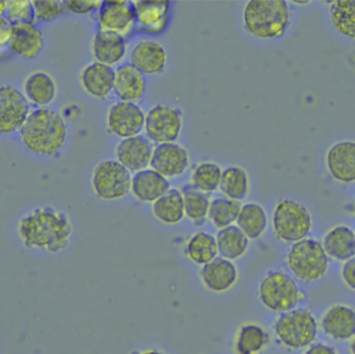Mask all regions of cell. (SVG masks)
Wrapping results in <instances>:
<instances>
[{
	"label": "cell",
	"instance_id": "cell-1",
	"mask_svg": "<svg viewBox=\"0 0 355 354\" xmlns=\"http://www.w3.org/2000/svg\"><path fill=\"white\" fill-rule=\"evenodd\" d=\"M17 230L22 244L28 249L58 254L69 246L73 226L67 214L45 206L22 217Z\"/></svg>",
	"mask_w": 355,
	"mask_h": 354
},
{
	"label": "cell",
	"instance_id": "cell-2",
	"mask_svg": "<svg viewBox=\"0 0 355 354\" xmlns=\"http://www.w3.org/2000/svg\"><path fill=\"white\" fill-rule=\"evenodd\" d=\"M67 127L63 118L53 110L40 108L31 112L20 130L22 143L40 155H55L63 147Z\"/></svg>",
	"mask_w": 355,
	"mask_h": 354
},
{
	"label": "cell",
	"instance_id": "cell-3",
	"mask_svg": "<svg viewBox=\"0 0 355 354\" xmlns=\"http://www.w3.org/2000/svg\"><path fill=\"white\" fill-rule=\"evenodd\" d=\"M290 22L288 3L284 0H251L245 6L247 31L261 39L284 35Z\"/></svg>",
	"mask_w": 355,
	"mask_h": 354
},
{
	"label": "cell",
	"instance_id": "cell-4",
	"mask_svg": "<svg viewBox=\"0 0 355 354\" xmlns=\"http://www.w3.org/2000/svg\"><path fill=\"white\" fill-rule=\"evenodd\" d=\"M274 332L284 347L292 350L302 349L315 341L318 333L317 321L309 310H290L276 320Z\"/></svg>",
	"mask_w": 355,
	"mask_h": 354
},
{
	"label": "cell",
	"instance_id": "cell-5",
	"mask_svg": "<svg viewBox=\"0 0 355 354\" xmlns=\"http://www.w3.org/2000/svg\"><path fill=\"white\" fill-rule=\"evenodd\" d=\"M288 266L293 274L302 281H315L325 275L328 255L323 245L315 239L297 242L288 253Z\"/></svg>",
	"mask_w": 355,
	"mask_h": 354
},
{
	"label": "cell",
	"instance_id": "cell-6",
	"mask_svg": "<svg viewBox=\"0 0 355 354\" xmlns=\"http://www.w3.org/2000/svg\"><path fill=\"white\" fill-rule=\"evenodd\" d=\"M273 227L278 239L297 243L304 239L311 230V214L304 205L294 200H280L274 210Z\"/></svg>",
	"mask_w": 355,
	"mask_h": 354
},
{
	"label": "cell",
	"instance_id": "cell-7",
	"mask_svg": "<svg viewBox=\"0 0 355 354\" xmlns=\"http://www.w3.org/2000/svg\"><path fill=\"white\" fill-rule=\"evenodd\" d=\"M132 183L130 171L118 160H103L93 171V191L99 199L105 201L122 199L128 196L132 191Z\"/></svg>",
	"mask_w": 355,
	"mask_h": 354
},
{
	"label": "cell",
	"instance_id": "cell-8",
	"mask_svg": "<svg viewBox=\"0 0 355 354\" xmlns=\"http://www.w3.org/2000/svg\"><path fill=\"white\" fill-rule=\"evenodd\" d=\"M261 303L274 312H290L300 300V292L292 277L282 272H272L259 285Z\"/></svg>",
	"mask_w": 355,
	"mask_h": 354
},
{
	"label": "cell",
	"instance_id": "cell-9",
	"mask_svg": "<svg viewBox=\"0 0 355 354\" xmlns=\"http://www.w3.org/2000/svg\"><path fill=\"white\" fill-rule=\"evenodd\" d=\"M182 126V112L178 108L159 104L147 112L145 130L148 139L155 143H174Z\"/></svg>",
	"mask_w": 355,
	"mask_h": 354
},
{
	"label": "cell",
	"instance_id": "cell-10",
	"mask_svg": "<svg viewBox=\"0 0 355 354\" xmlns=\"http://www.w3.org/2000/svg\"><path fill=\"white\" fill-rule=\"evenodd\" d=\"M28 98L15 87L3 85L0 89V131L12 133L21 130L30 116Z\"/></svg>",
	"mask_w": 355,
	"mask_h": 354
},
{
	"label": "cell",
	"instance_id": "cell-11",
	"mask_svg": "<svg viewBox=\"0 0 355 354\" xmlns=\"http://www.w3.org/2000/svg\"><path fill=\"white\" fill-rule=\"evenodd\" d=\"M99 31H111L128 39L137 28L132 1H105L98 15Z\"/></svg>",
	"mask_w": 355,
	"mask_h": 354
},
{
	"label": "cell",
	"instance_id": "cell-12",
	"mask_svg": "<svg viewBox=\"0 0 355 354\" xmlns=\"http://www.w3.org/2000/svg\"><path fill=\"white\" fill-rule=\"evenodd\" d=\"M143 110L134 102L119 101L114 103L107 114V127L116 137H136L145 127Z\"/></svg>",
	"mask_w": 355,
	"mask_h": 354
},
{
	"label": "cell",
	"instance_id": "cell-13",
	"mask_svg": "<svg viewBox=\"0 0 355 354\" xmlns=\"http://www.w3.org/2000/svg\"><path fill=\"white\" fill-rule=\"evenodd\" d=\"M137 29L159 35L167 28L170 19V2L166 0H135Z\"/></svg>",
	"mask_w": 355,
	"mask_h": 354
},
{
	"label": "cell",
	"instance_id": "cell-14",
	"mask_svg": "<svg viewBox=\"0 0 355 354\" xmlns=\"http://www.w3.org/2000/svg\"><path fill=\"white\" fill-rule=\"evenodd\" d=\"M190 165L188 151L180 144H159L153 150L151 169L166 178L178 177L186 172Z\"/></svg>",
	"mask_w": 355,
	"mask_h": 354
},
{
	"label": "cell",
	"instance_id": "cell-15",
	"mask_svg": "<svg viewBox=\"0 0 355 354\" xmlns=\"http://www.w3.org/2000/svg\"><path fill=\"white\" fill-rule=\"evenodd\" d=\"M153 144L144 135L122 140L116 148L117 160L130 172L145 170L150 165L153 154Z\"/></svg>",
	"mask_w": 355,
	"mask_h": 354
},
{
	"label": "cell",
	"instance_id": "cell-16",
	"mask_svg": "<svg viewBox=\"0 0 355 354\" xmlns=\"http://www.w3.org/2000/svg\"><path fill=\"white\" fill-rule=\"evenodd\" d=\"M199 275L205 289L217 294L225 293L238 280V270L234 262L221 256L201 267Z\"/></svg>",
	"mask_w": 355,
	"mask_h": 354
},
{
	"label": "cell",
	"instance_id": "cell-17",
	"mask_svg": "<svg viewBox=\"0 0 355 354\" xmlns=\"http://www.w3.org/2000/svg\"><path fill=\"white\" fill-rule=\"evenodd\" d=\"M328 171L336 180L350 183L355 181V143L334 144L326 155Z\"/></svg>",
	"mask_w": 355,
	"mask_h": 354
},
{
	"label": "cell",
	"instance_id": "cell-18",
	"mask_svg": "<svg viewBox=\"0 0 355 354\" xmlns=\"http://www.w3.org/2000/svg\"><path fill=\"white\" fill-rule=\"evenodd\" d=\"M324 332L336 341H347L355 337V310L346 305H334L321 321Z\"/></svg>",
	"mask_w": 355,
	"mask_h": 354
},
{
	"label": "cell",
	"instance_id": "cell-19",
	"mask_svg": "<svg viewBox=\"0 0 355 354\" xmlns=\"http://www.w3.org/2000/svg\"><path fill=\"white\" fill-rule=\"evenodd\" d=\"M170 189L168 178L153 169H145L132 176V192L137 199L153 203Z\"/></svg>",
	"mask_w": 355,
	"mask_h": 354
},
{
	"label": "cell",
	"instance_id": "cell-20",
	"mask_svg": "<svg viewBox=\"0 0 355 354\" xmlns=\"http://www.w3.org/2000/svg\"><path fill=\"white\" fill-rule=\"evenodd\" d=\"M167 62V54L161 44L142 41L137 44L130 53V64L143 74H159Z\"/></svg>",
	"mask_w": 355,
	"mask_h": 354
},
{
	"label": "cell",
	"instance_id": "cell-21",
	"mask_svg": "<svg viewBox=\"0 0 355 354\" xmlns=\"http://www.w3.org/2000/svg\"><path fill=\"white\" fill-rule=\"evenodd\" d=\"M116 71L107 65L93 62L83 70L82 83L85 91L95 98L107 97L115 87Z\"/></svg>",
	"mask_w": 355,
	"mask_h": 354
},
{
	"label": "cell",
	"instance_id": "cell-22",
	"mask_svg": "<svg viewBox=\"0 0 355 354\" xmlns=\"http://www.w3.org/2000/svg\"><path fill=\"white\" fill-rule=\"evenodd\" d=\"M146 81L144 74L132 64L123 65L116 71L114 91L121 101L135 102L144 96Z\"/></svg>",
	"mask_w": 355,
	"mask_h": 354
},
{
	"label": "cell",
	"instance_id": "cell-23",
	"mask_svg": "<svg viewBox=\"0 0 355 354\" xmlns=\"http://www.w3.org/2000/svg\"><path fill=\"white\" fill-rule=\"evenodd\" d=\"M92 49L97 62L112 67L123 60L125 39L118 33L98 31L93 40Z\"/></svg>",
	"mask_w": 355,
	"mask_h": 354
},
{
	"label": "cell",
	"instance_id": "cell-24",
	"mask_svg": "<svg viewBox=\"0 0 355 354\" xmlns=\"http://www.w3.org/2000/svg\"><path fill=\"white\" fill-rule=\"evenodd\" d=\"M44 46L42 31L34 24L14 26L13 37L10 48L12 51L24 58H34L39 56Z\"/></svg>",
	"mask_w": 355,
	"mask_h": 354
},
{
	"label": "cell",
	"instance_id": "cell-25",
	"mask_svg": "<svg viewBox=\"0 0 355 354\" xmlns=\"http://www.w3.org/2000/svg\"><path fill=\"white\" fill-rule=\"evenodd\" d=\"M322 245L330 258L348 260L355 254V235L349 227L340 225L326 233Z\"/></svg>",
	"mask_w": 355,
	"mask_h": 354
},
{
	"label": "cell",
	"instance_id": "cell-26",
	"mask_svg": "<svg viewBox=\"0 0 355 354\" xmlns=\"http://www.w3.org/2000/svg\"><path fill=\"white\" fill-rule=\"evenodd\" d=\"M184 254L193 264L205 266L217 258V239L211 233L198 231L189 237L184 246Z\"/></svg>",
	"mask_w": 355,
	"mask_h": 354
},
{
	"label": "cell",
	"instance_id": "cell-27",
	"mask_svg": "<svg viewBox=\"0 0 355 354\" xmlns=\"http://www.w3.org/2000/svg\"><path fill=\"white\" fill-rule=\"evenodd\" d=\"M153 212L155 218L165 224H178L186 216L184 195L178 189H170L161 198L153 203Z\"/></svg>",
	"mask_w": 355,
	"mask_h": 354
},
{
	"label": "cell",
	"instance_id": "cell-28",
	"mask_svg": "<svg viewBox=\"0 0 355 354\" xmlns=\"http://www.w3.org/2000/svg\"><path fill=\"white\" fill-rule=\"evenodd\" d=\"M26 98L39 106L51 104L57 96V85L51 75L45 72H35L24 83Z\"/></svg>",
	"mask_w": 355,
	"mask_h": 354
},
{
	"label": "cell",
	"instance_id": "cell-29",
	"mask_svg": "<svg viewBox=\"0 0 355 354\" xmlns=\"http://www.w3.org/2000/svg\"><path fill=\"white\" fill-rule=\"evenodd\" d=\"M216 239L220 256L226 260H238L242 258L248 249V237L236 225H230L225 228L220 229Z\"/></svg>",
	"mask_w": 355,
	"mask_h": 354
},
{
	"label": "cell",
	"instance_id": "cell-30",
	"mask_svg": "<svg viewBox=\"0 0 355 354\" xmlns=\"http://www.w3.org/2000/svg\"><path fill=\"white\" fill-rule=\"evenodd\" d=\"M269 335L257 324L242 325L236 332L234 349L236 354H259L267 347Z\"/></svg>",
	"mask_w": 355,
	"mask_h": 354
},
{
	"label": "cell",
	"instance_id": "cell-31",
	"mask_svg": "<svg viewBox=\"0 0 355 354\" xmlns=\"http://www.w3.org/2000/svg\"><path fill=\"white\" fill-rule=\"evenodd\" d=\"M236 224L248 239H255L267 228V214L259 204L247 203L241 208Z\"/></svg>",
	"mask_w": 355,
	"mask_h": 354
},
{
	"label": "cell",
	"instance_id": "cell-32",
	"mask_svg": "<svg viewBox=\"0 0 355 354\" xmlns=\"http://www.w3.org/2000/svg\"><path fill=\"white\" fill-rule=\"evenodd\" d=\"M184 195V214L197 226L205 224L209 218L211 201L207 194L199 191L192 185H186L182 189Z\"/></svg>",
	"mask_w": 355,
	"mask_h": 354
},
{
	"label": "cell",
	"instance_id": "cell-33",
	"mask_svg": "<svg viewBox=\"0 0 355 354\" xmlns=\"http://www.w3.org/2000/svg\"><path fill=\"white\" fill-rule=\"evenodd\" d=\"M220 189L226 198L241 201L246 197L249 179L246 171L240 167H230L222 173Z\"/></svg>",
	"mask_w": 355,
	"mask_h": 354
},
{
	"label": "cell",
	"instance_id": "cell-34",
	"mask_svg": "<svg viewBox=\"0 0 355 354\" xmlns=\"http://www.w3.org/2000/svg\"><path fill=\"white\" fill-rule=\"evenodd\" d=\"M330 18L340 33L355 39V0L330 1Z\"/></svg>",
	"mask_w": 355,
	"mask_h": 354
},
{
	"label": "cell",
	"instance_id": "cell-35",
	"mask_svg": "<svg viewBox=\"0 0 355 354\" xmlns=\"http://www.w3.org/2000/svg\"><path fill=\"white\" fill-rule=\"evenodd\" d=\"M241 208L242 205L240 201H236L230 198H217L211 202L209 212V221L217 228H225L238 220Z\"/></svg>",
	"mask_w": 355,
	"mask_h": 354
},
{
	"label": "cell",
	"instance_id": "cell-36",
	"mask_svg": "<svg viewBox=\"0 0 355 354\" xmlns=\"http://www.w3.org/2000/svg\"><path fill=\"white\" fill-rule=\"evenodd\" d=\"M222 173L223 171L215 162H200L195 167L191 175L192 185L203 193H213L220 187Z\"/></svg>",
	"mask_w": 355,
	"mask_h": 354
},
{
	"label": "cell",
	"instance_id": "cell-37",
	"mask_svg": "<svg viewBox=\"0 0 355 354\" xmlns=\"http://www.w3.org/2000/svg\"><path fill=\"white\" fill-rule=\"evenodd\" d=\"M5 17L10 23L17 25L34 24L36 20L34 6L30 0H10L8 1Z\"/></svg>",
	"mask_w": 355,
	"mask_h": 354
},
{
	"label": "cell",
	"instance_id": "cell-38",
	"mask_svg": "<svg viewBox=\"0 0 355 354\" xmlns=\"http://www.w3.org/2000/svg\"><path fill=\"white\" fill-rule=\"evenodd\" d=\"M35 16L39 21H49L55 17L61 16L68 12L65 1L61 0H34Z\"/></svg>",
	"mask_w": 355,
	"mask_h": 354
},
{
	"label": "cell",
	"instance_id": "cell-39",
	"mask_svg": "<svg viewBox=\"0 0 355 354\" xmlns=\"http://www.w3.org/2000/svg\"><path fill=\"white\" fill-rule=\"evenodd\" d=\"M103 2L101 0H67L65 1L68 12L78 15H87L103 8Z\"/></svg>",
	"mask_w": 355,
	"mask_h": 354
},
{
	"label": "cell",
	"instance_id": "cell-40",
	"mask_svg": "<svg viewBox=\"0 0 355 354\" xmlns=\"http://www.w3.org/2000/svg\"><path fill=\"white\" fill-rule=\"evenodd\" d=\"M14 25L10 23L5 17L0 18V45L5 47L7 44L11 43L13 37Z\"/></svg>",
	"mask_w": 355,
	"mask_h": 354
},
{
	"label": "cell",
	"instance_id": "cell-41",
	"mask_svg": "<svg viewBox=\"0 0 355 354\" xmlns=\"http://www.w3.org/2000/svg\"><path fill=\"white\" fill-rule=\"evenodd\" d=\"M342 277L345 283L355 291V258L345 262L342 269Z\"/></svg>",
	"mask_w": 355,
	"mask_h": 354
},
{
	"label": "cell",
	"instance_id": "cell-42",
	"mask_svg": "<svg viewBox=\"0 0 355 354\" xmlns=\"http://www.w3.org/2000/svg\"><path fill=\"white\" fill-rule=\"evenodd\" d=\"M304 354H336V350L325 344H315Z\"/></svg>",
	"mask_w": 355,
	"mask_h": 354
},
{
	"label": "cell",
	"instance_id": "cell-43",
	"mask_svg": "<svg viewBox=\"0 0 355 354\" xmlns=\"http://www.w3.org/2000/svg\"><path fill=\"white\" fill-rule=\"evenodd\" d=\"M132 354H168L166 352L161 351V350L157 349H146L142 350V351H134L132 352Z\"/></svg>",
	"mask_w": 355,
	"mask_h": 354
},
{
	"label": "cell",
	"instance_id": "cell-44",
	"mask_svg": "<svg viewBox=\"0 0 355 354\" xmlns=\"http://www.w3.org/2000/svg\"><path fill=\"white\" fill-rule=\"evenodd\" d=\"M8 1H1L0 2V14H1V17L6 14V10H7Z\"/></svg>",
	"mask_w": 355,
	"mask_h": 354
},
{
	"label": "cell",
	"instance_id": "cell-45",
	"mask_svg": "<svg viewBox=\"0 0 355 354\" xmlns=\"http://www.w3.org/2000/svg\"><path fill=\"white\" fill-rule=\"evenodd\" d=\"M350 352L351 354H355V337H353L352 342H351Z\"/></svg>",
	"mask_w": 355,
	"mask_h": 354
},
{
	"label": "cell",
	"instance_id": "cell-46",
	"mask_svg": "<svg viewBox=\"0 0 355 354\" xmlns=\"http://www.w3.org/2000/svg\"><path fill=\"white\" fill-rule=\"evenodd\" d=\"M296 4H307L309 3V1H293Z\"/></svg>",
	"mask_w": 355,
	"mask_h": 354
}]
</instances>
